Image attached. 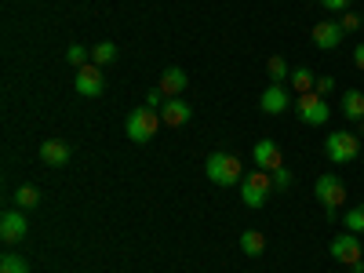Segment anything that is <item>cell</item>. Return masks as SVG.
<instances>
[{
  "label": "cell",
  "instance_id": "cell-10",
  "mask_svg": "<svg viewBox=\"0 0 364 273\" xmlns=\"http://www.w3.org/2000/svg\"><path fill=\"white\" fill-rule=\"evenodd\" d=\"M259 106H262V113H269V117H277V113H284L288 106H291V95H288V84H266V91H262V99H259Z\"/></svg>",
  "mask_w": 364,
  "mask_h": 273
},
{
  "label": "cell",
  "instance_id": "cell-1",
  "mask_svg": "<svg viewBox=\"0 0 364 273\" xmlns=\"http://www.w3.org/2000/svg\"><path fill=\"white\" fill-rule=\"evenodd\" d=\"M314 197H317L321 208H324V219H328V223H336V219H339V208H343V200H346L343 178H339V175H331V171H324V175L317 178V186H314Z\"/></svg>",
  "mask_w": 364,
  "mask_h": 273
},
{
  "label": "cell",
  "instance_id": "cell-19",
  "mask_svg": "<svg viewBox=\"0 0 364 273\" xmlns=\"http://www.w3.org/2000/svg\"><path fill=\"white\" fill-rule=\"evenodd\" d=\"M37 204H41V190H37V186H29V182H26V186L15 190V208H18V211L37 208Z\"/></svg>",
  "mask_w": 364,
  "mask_h": 273
},
{
  "label": "cell",
  "instance_id": "cell-28",
  "mask_svg": "<svg viewBox=\"0 0 364 273\" xmlns=\"http://www.w3.org/2000/svg\"><path fill=\"white\" fill-rule=\"evenodd\" d=\"M350 4H353V0H321V8H324V11H339V15L350 11Z\"/></svg>",
  "mask_w": 364,
  "mask_h": 273
},
{
  "label": "cell",
  "instance_id": "cell-26",
  "mask_svg": "<svg viewBox=\"0 0 364 273\" xmlns=\"http://www.w3.org/2000/svg\"><path fill=\"white\" fill-rule=\"evenodd\" d=\"M314 91H317V95H321V99H328V95H331V91H336V77H317V84H314Z\"/></svg>",
  "mask_w": 364,
  "mask_h": 273
},
{
  "label": "cell",
  "instance_id": "cell-29",
  "mask_svg": "<svg viewBox=\"0 0 364 273\" xmlns=\"http://www.w3.org/2000/svg\"><path fill=\"white\" fill-rule=\"evenodd\" d=\"M339 22H343V29H346V33L360 29V15H357V11H343V18H339Z\"/></svg>",
  "mask_w": 364,
  "mask_h": 273
},
{
  "label": "cell",
  "instance_id": "cell-20",
  "mask_svg": "<svg viewBox=\"0 0 364 273\" xmlns=\"http://www.w3.org/2000/svg\"><path fill=\"white\" fill-rule=\"evenodd\" d=\"M266 70H269V80H273V84H288V77H291V66L284 63L281 55H273L269 63H266Z\"/></svg>",
  "mask_w": 364,
  "mask_h": 273
},
{
  "label": "cell",
  "instance_id": "cell-21",
  "mask_svg": "<svg viewBox=\"0 0 364 273\" xmlns=\"http://www.w3.org/2000/svg\"><path fill=\"white\" fill-rule=\"evenodd\" d=\"M113 58H117V44L113 41H102V44L91 48V63H95V66H109Z\"/></svg>",
  "mask_w": 364,
  "mask_h": 273
},
{
  "label": "cell",
  "instance_id": "cell-8",
  "mask_svg": "<svg viewBox=\"0 0 364 273\" xmlns=\"http://www.w3.org/2000/svg\"><path fill=\"white\" fill-rule=\"evenodd\" d=\"M331 259L336 262H343V266H353V262H360L364 259V248H360V240H357V233H339L336 240H331Z\"/></svg>",
  "mask_w": 364,
  "mask_h": 273
},
{
  "label": "cell",
  "instance_id": "cell-30",
  "mask_svg": "<svg viewBox=\"0 0 364 273\" xmlns=\"http://www.w3.org/2000/svg\"><path fill=\"white\" fill-rule=\"evenodd\" d=\"M353 63H357V70L364 73V44H357V48H353Z\"/></svg>",
  "mask_w": 364,
  "mask_h": 273
},
{
  "label": "cell",
  "instance_id": "cell-9",
  "mask_svg": "<svg viewBox=\"0 0 364 273\" xmlns=\"http://www.w3.org/2000/svg\"><path fill=\"white\" fill-rule=\"evenodd\" d=\"M343 22H336V18H328V22H314V48H321V51H336L339 44H343Z\"/></svg>",
  "mask_w": 364,
  "mask_h": 273
},
{
  "label": "cell",
  "instance_id": "cell-16",
  "mask_svg": "<svg viewBox=\"0 0 364 273\" xmlns=\"http://www.w3.org/2000/svg\"><path fill=\"white\" fill-rule=\"evenodd\" d=\"M343 117L346 120H364V91H357V87L343 91Z\"/></svg>",
  "mask_w": 364,
  "mask_h": 273
},
{
  "label": "cell",
  "instance_id": "cell-24",
  "mask_svg": "<svg viewBox=\"0 0 364 273\" xmlns=\"http://www.w3.org/2000/svg\"><path fill=\"white\" fill-rule=\"evenodd\" d=\"M66 63L77 66V70L87 66V63H91V48H84V44H70V48H66Z\"/></svg>",
  "mask_w": 364,
  "mask_h": 273
},
{
  "label": "cell",
  "instance_id": "cell-13",
  "mask_svg": "<svg viewBox=\"0 0 364 273\" xmlns=\"http://www.w3.org/2000/svg\"><path fill=\"white\" fill-rule=\"evenodd\" d=\"M255 168H259V171H277V168H284V154L277 149V142H273V139L255 142Z\"/></svg>",
  "mask_w": 364,
  "mask_h": 273
},
{
  "label": "cell",
  "instance_id": "cell-31",
  "mask_svg": "<svg viewBox=\"0 0 364 273\" xmlns=\"http://www.w3.org/2000/svg\"><path fill=\"white\" fill-rule=\"evenodd\" d=\"M350 273H364V259H360V262H353V266H350Z\"/></svg>",
  "mask_w": 364,
  "mask_h": 273
},
{
  "label": "cell",
  "instance_id": "cell-27",
  "mask_svg": "<svg viewBox=\"0 0 364 273\" xmlns=\"http://www.w3.org/2000/svg\"><path fill=\"white\" fill-rule=\"evenodd\" d=\"M164 99H168V95H164L161 87H154V91H146V106H149V109H161V106H164Z\"/></svg>",
  "mask_w": 364,
  "mask_h": 273
},
{
  "label": "cell",
  "instance_id": "cell-17",
  "mask_svg": "<svg viewBox=\"0 0 364 273\" xmlns=\"http://www.w3.org/2000/svg\"><path fill=\"white\" fill-rule=\"evenodd\" d=\"M240 252L252 255V259H259V255L266 252V237H262L259 230H245V233H240Z\"/></svg>",
  "mask_w": 364,
  "mask_h": 273
},
{
  "label": "cell",
  "instance_id": "cell-6",
  "mask_svg": "<svg viewBox=\"0 0 364 273\" xmlns=\"http://www.w3.org/2000/svg\"><path fill=\"white\" fill-rule=\"evenodd\" d=\"M295 113H299L302 124H314V128H321V124H328V120H331V106H328V99L317 95V91L299 95L295 99Z\"/></svg>",
  "mask_w": 364,
  "mask_h": 273
},
{
  "label": "cell",
  "instance_id": "cell-2",
  "mask_svg": "<svg viewBox=\"0 0 364 273\" xmlns=\"http://www.w3.org/2000/svg\"><path fill=\"white\" fill-rule=\"evenodd\" d=\"M204 175L215 182V186H237V182L245 178V164L233 154H211L204 161Z\"/></svg>",
  "mask_w": 364,
  "mask_h": 273
},
{
  "label": "cell",
  "instance_id": "cell-4",
  "mask_svg": "<svg viewBox=\"0 0 364 273\" xmlns=\"http://www.w3.org/2000/svg\"><path fill=\"white\" fill-rule=\"evenodd\" d=\"M161 124H164L161 113H157V109H149V106H142V109H132V113H128L124 132H128V139H132V142L146 146L149 139L157 135V128H161Z\"/></svg>",
  "mask_w": 364,
  "mask_h": 273
},
{
  "label": "cell",
  "instance_id": "cell-3",
  "mask_svg": "<svg viewBox=\"0 0 364 273\" xmlns=\"http://www.w3.org/2000/svg\"><path fill=\"white\" fill-rule=\"evenodd\" d=\"M324 157L331 164H353L360 157V135L357 132H331L324 139Z\"/></svg>",
  "mask_w": 364,
  "mask_h": 273
},
{
  "label": "cell",
  "instance_id": "cell-15",
  "mask_svg": "<svg viewBox=\"0 0 364 273\" xmlns=\"http://www.w3.org/2000/svg\"><path fill=\"white\" fill-rule=\"evenodd\" d=\"M186 84H190V80H186V73H182L178 66H168V70H164V77H161V91H164L168 99L182 95V91H186Z\"/></svg>",
  "mask_w": 364,
  "mask_h": 273
},
{
  "label": "cell",
  "instance_id": "cell-12",
  "mask_svg": "<svg viewBox=\"0 0 364 273\" xmlns=\"http://www.w3.org/2000/svg\"><path fill=\"white\" fill-rule=\"evenodd\" d=\"M29 233V223H26V215L15 208V211H4V219H0V240L4 245H18V240Z\"/></svg>",
  "mask_w": 364,
  "mask_h": 273
},
{
  "label": "cell",
  "instance_id": "cell-7",
  "mask_svg": "<svg viewBox=\"0 0 364 273\" xmlns=\"http://www.w3.org/2000/svg\"><path fill=\"white\" fill-rule=\"evenodd\" d=\"M73 87H77V95H84V99H99V95H102V87H106V80H102V66H95V63L80 66L77 77H73Z\"/></svg>",
  "mask_w": 364,
  "mask_h": 273
},
{
  "label": "cell",
  "instance_id": "cell-11",
  "mask_svg": "<svg viewBox=\"0 0 364 273\" xmlns=\"http://www.w3.org/2000/svg\"><path fill=\"white\" fill-rule=\"evenodd\" d=\"M190 117H193V106L182 99V95H175V99H164V106H161V120L168 128H182V124H190Z\"/></svg>",
  "mask_w": 364,
  "mask_h": 273
},
{
  "label": "cell",
  "instance_id": "cell-23",
  "mask_svg": "<svg viewBox=\"0 0 364 273\" xmlns=\"http://www.w3.org/2000/svg\"><path fill=\"white\" fill-rule=\"evenodd\" d=\"M0 273H29V266H26V259H22V255L4 252V255H0Z\"/></svg>",
  "mask_w": 364,
  "mask_h": 273
},
{
  "label": "cell",
  "instance_id": "cell-22",
  "mask_svg": "<svg viewBox=\"0 0 364 273\" xmlns=\"http://www.w3.org/2000/svg\"><path fill=\"white\" fill-rule=\"evenodd\" d=\"M343 226H346L350 233H357V237L364 233V204H357V208L346 211V215H343Z\"/></svg>",
  "mask_w": 364,
  "mask_h": 273
},
{
  "label": "cell",
  "instance_id": "cell-5",
  "mask_svg": "<svg viewBox=\"0 0 364 273\" xmlns=\"http://www.w3.org/2000/svg\"><path fill=\"white\" fill-rule=\"evenodd\" d=\"M269 193H273V178H269V171H248L245 178H240V200H245V208H266V200H269Z\"/></svg>",
  "mask_w": 364,
  "mask_h": 273
},
{
  "label": "cell",
  "instance_id": "cell-14",
  "mask_svg": "<svg viewBox=\"0 0 364 273\" xmlns=\"http://www.w3.org/2000/svg\"><path fill=\"white\" fill-rule=\"evenodd\" d=\"M41 161H44L48 168H66V164H70V146H66L63 139L41 142Z\"/></svg>",
  "mask_w": 364,
  "mask_h": 273
},
{
  "label": "cell",
  "instance_id": "cell-18",
  "mask_svg": "<svg viewBox=\"0 0 364 273\" xmlns=\"http://www.w3.org/2000/svg\"><path fill=\"white\" fill-rule=\"evenodd\" d=\"M288 84L299 91V95H310V91H314V84H317V77H314L310 70H302V66H299V70H291Z\"/></svg>",
  "mask_w": 364,
  "mask_h": 273
},
{
  "label": "cell",
  "instance_id": "cell-25",
  "mask_svg": "<svg viewBox=\"0 0 364 273\" xmlns=\"http://www.w3.org/2000/svg\"><path fill=\"white\" fill-rule=\"evenodd\" d=\"M269 178H273V190H288V186H291V171H288V168L269 171Z\"/></svg>",
  "mask_w": 364,
  "mask_h": 273
},
{
  "label": "cell",
  "instance_id": "cell-32",
  "mask_svg": "<svg viewBox=\"0 0 364 273\" xmlns=\"http://www.w3.org/2000/svg\"><path fill=\"white\" fill-rule=\"evenodd\" d=\"M357 135H364V120H357Z\"/></svg>",
  "mask_w": 364,
  "mask_h": 273
}]
</instances>
